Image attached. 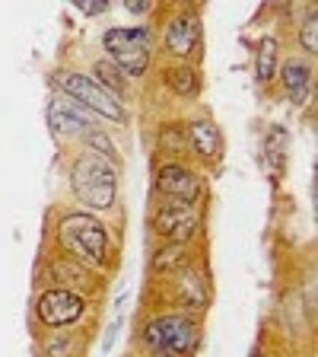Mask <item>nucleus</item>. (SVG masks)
<instances>
[{"instance_id":"1","label":"nucleus","mask_w":318,"mask_h":357,"mask_svg":"<svg viewBox=\"0 0 318 357\" xmlns=\"http://www.w3.org/2000/svg\"><path fill=\"white\" fill-rule=\"evenodd\" d=\"M58 239L80 265L105 268V261H109V230L102 227V220H96L86 211H74V214L61 217Z\"/></svg>"},{"instance_id":"18","label":"nucleus","mask_w":318,"mask_h":357,"mask_svg":"<svg viewBox=\"0 0 318 357\" xmlns=\"http://www.w3.org/2000/svg\"><path fill=\"white\" fill-rule=\"evenodd\" d=\"M264 153H267V166H271V169H280L283 153H287V134H283V128H271V131H267Z\"/></svg>"},{"instance_id":"12","label":"nucleus","mask_w":318,"mask_h":357,"mask_svg":"<svg viewBox=\"0 0 318 357\" xmlns=\"http://www.w3.org/2000/svg\"><path fill=\"white\" fill-rule=\"evenodd\" d=\"M188 141H191L194 153H198L200 160H216L223 150V137H220V131H216V125L214 121H204V119L188 128Z\"/></svg>"},{"instance_id":"19","label":"nucleus","mask_w":318,"mask_h":357,"mask_svg":"<svg viewBox=\"0 0 318 357\" xmlns=\"http://www.w3.org/2000/svg\"><path fill=\"white\" fill-rule=\"evenodd\" d=\"M182 259H185V245L172 243V245H166V249H159V252H156L153 268H156V271H175V268L182 265Z\"/></svg>"},{"instance_id":"13","label":"nucleus","mask_w":318,"mask_h":357,"mask_svg":"<svg viewBox=\"0 0 318 357\" xmlns=\"http://www.w3.org/2000/svg\"><path fill=\"white\" fill-rule=\"evenodd\" d=\"M178 303L191 312L207 306V278L200 275V271H185V278L178 284Z\"/></svg>"},{"instance_id":"11","label":"nucleus","mask_w":318,"mask_h":357,"mask_svg":"<svg viewBox=\"0 0 318 357\" xmlns=\"http://www.w3.org/2000/svg\"><path fill=\"white\" fill-rule=\"evenodd\" d=\"M280 80H283V89H287V96L293 99L296 105H305V102H309V96H312V80H315V74H312V67L305 64L303 58L283 61Z\"/></svg>"},{"instance_id":"21","label":"nucleus","mask_w":318,"mask_h":357,"mask_svg":"<svg viewBox=\"0 0 318 357\" xmlns=\"http://www.w3.org/2000/svg\"><path fill=\"white\" fill-rule=\"evenodd\" d=\"M86 141L93 144L96 150H102V153H99L102 160H109L111 166L118 163V150H115V144L109 141V134H102V131H89V134H86ZM96 150H93V153H96Z\"/></svg>"},{"instance_id":"15","label":"nucleus","mask_w":318,"mask_h":357,"mask_svg":"<svg viewBox=\"0 0 318 357\" xmlns=\"http://www.w3.org/2000/svg\"><path fill=\"white\" fill-rule=\"evenodd\" d=\"M277 52H280V45H277L274 36H264L258 42V67H255V77H258V83H271V80H274Z\"/></svg>"},{"instance_id":"7","label":"nucleus","mask_w":318,"mask_h":357,"mask_svg":"<svg viewBox=\"0 0 318 357\" xmlns=\"http://www.w3.org/2000/svg\"><path fill=\"white\" fill-rule=\"evenodd\" d=\"M153 223L159 230V236L182 245L185 239H191L200 230V211L194 204H185V201H166L163 208L156 211Z\"/></svg>"},{"instance_id":"3","label":"nucleus","mask_w":318,"mask_h":357,"mask_svg":"<svg viewBox=\"0 0 318 357\" xmlns=\"http://www.w3.org/2000/svg\"><path fill=\"white\" fill-rule=\"evenodd\" d=\"M70 188H74V195L86 204V208H99V211L111 208V204H115V195H118V176H115V166L89 150V153H83L74 163Z\"/></svg>"},{"instance_id":"23","label":"nucleus","mask_w":318,"mask_h":357,"mask_svg":"<svg viewBox=\"0 0 318 357\" xmlns=\"http://www.w3.org/2000/svg\"><path fill=\"white\" fill-rule=\"evenodd\" d=\"M70 354H74V338L70 335H51L48 357H70Z\"/></svg>"},{"instance_id":"6","label":"nucleus","mask_w":318,"mask_h":357,"mask_svg":"<svg viewBox=\"0 0 318 357\" xmlns=\"http://www.w3.org/2000/svg\"><path fill=\"white\" fill-rule=\"evenodd\" d=\"M35 312H38V319H42L45 326L64 328V326H74L83 312H86V300H83L77 290L51 287V290H45L42 297H38Z\"/></svg>"},{"instance_id":"20","label":"nucleus","mask_w":318,"mask_h":357,"mask_svg":"<svg viewBox=\"0 0 318 357\" xmlns=\"http://www.w3.org/2000/svg\"><path fill=\"white\" fill-rule=\"evenodd\" d=\"M318 10L312 7L309 13H305V20H303V26H299V42H303V48H305V54H315L318 52Z\"/></svg>"},{"instance_id":"26","label":"nucleus","mask_w":318,"mask_h":357,"mask_svg":"<svg viewBox=\"0 0 318 357\" xmlns=\"http://www.w3.org/2000/svg\"><path fill=\"white\" fill-rule=\"evenodd\" d=\"M125 7L131 10V13H147V10H150V0H127Z\"/></svg>"},{"instance_id":"10","label":"nucleus","mask_w":318,"mask_h":357,"mask_svg":"<svg viewBox=\"0 0 318 357\" xmlns=\"http://www.w3.org/2000/svg\"><path fill=\"white\" fill-rule=\"evenodd\" d=\"M200 42H204V32L194 13L175 16L166 29V52L175 58H200Z\"/></svg>"},{"instance_id":"2","label":"nucleus","mask_w":318,"mask_h":357,"mask_svg":"<svg viewBox=\"0 0 318 357\" xmlns=\"http://www.w3.org/2000/svg\"><path fill=\"white\" fill-rule=\"evenodd\" d=\"M143 342L153 357H191L200 342V326L188 312L156 316L143 326Z\"/></svg>"},{"instance_id":"17","label":"nucleus","mask_w":318,"mask_h":357,"mask_svg":"<svg viewBox=\"0 0 318 357\" xmlns=\"http://www.w3.org/2000/svg\"><path fill=\"white\" fill-rule=\"evenodd\" d=\"M51 271H54V278H58V284H70V287L83 284V287H93V275L86 271V265H80V261H74V259L58 261ZM70 287H67V290H70Z\"/></svg>"},{"instance_id":"8","label":"nucleus","mask_w":318,"mask_h":357,"mask_svg":"<svg viewBox=\"0 0 318 357\" xmlns=\"http://www.w3.org/2000/svg\"><path fill=\"white\" fill-rule=\"evenodd\" d=\"M48 125L54 134H89L96 131V115L77 105L70 96H54L48 102Z\"/></svg>"},{"instance_id":"9","label":"nucleus","mask_w":318,"mask_h":357,"mask_svg":"<svg viewBox=\"0 0 318 357\" xmlns=\"http://www.w3.org/2000/svg\"><path fill=\"white\" fill-rule=\"evenodd\" d=\"M156 188L169 201H185V204H198L200 192H204L200 178L182 163H166L163 169L156 172Z\"/></svg>"},{"instance_id":"24","label":"nucleus","mask_w":318,"mask_h":357,"mask_svg":"<svg viewBox=\"0 0 318 357\" xmlns=\"http://www.w3.org/2000/svg\"><path fill=\"white\" fill-rule=\"evenodd\" d=\"M74 7L80 10V13H86V16H99V13L109 10V3H105V0H77Z\"/></svg>"},{"instance_id":"4","label":"nucleus","mask_w":318,"mask_h":357,"mask_svg":"<svg viewBox=\"0 0 318 357\" xmlns=\"http://www.w3.org/2000/svg\"><path fill=\"white\" fill-rule=\"evenodd\" d=\"M105 52L111 54V64L118 67L125 77H141L150 64V48H153V32L147 26H115L102 36Z\"/></svg>"},{"instance_id":"16","label":"nucleus","mask_w":318,"mask_h":357,"mask_svg":"<svg viewBox=\"0 0 318 357\" xmlns=\"http://www.w3.org/2000/svg\"><path fill=\"white\" fill-rule=\"evenodd\" d=\"M166 83H169V86L175 89L178 96H194V93L200 89L198 74H194V67H188V64L169 67V70H166Z\"/></svg>"},{"instance_id":"22","label":"nucleus","mask_w":318,"mask_h":357,"mask_svg":"<svg viewBox=\"0 0 318 357\" xmlns=\"http://www.w3.org/2000/svg\"><path fill=\"white\" fill-rule=\"evenodd\" d=\"M159 147H163L166 153H178V150L185 147V137H182V128H166V131L159 134Z\"/></svg>"},{"instance_id":"14","label":"nucleus","mask_w":318,"mask_h":357,"mask_svg":"<svg viewBox=\"0 0 318 357\" xmlns=\"http://www.w3.org/2000/svg\"><path fill=\"white\" fill-rule=\"evenodd\" d=\"M93 74H96V83L105 89V93H111L115 99H121L125 96V89H127V80H125V74H121L118 67L111 64L109 58H102V61H96L93 64Z\"/></svg>"},{"instance_id":"25","label":"nucleus","mask_w":318,"mask_h":357,"mask_svg":"<svg viewBox=\"0 0 318 357\" xmlns=\"http://www.w3.org/2000/svg\"><path fill=\"white\" fill-rule=\"evenodd\" d=\"M118 328H121V319L115 316L109 326V332H105V342H102V351H111V344H115V338H118Z\"/></svg>"},{"instance_id":"5","label":"nucleus","mask_w":318,"mask_h":357,"mask_svg":"<svg viewBox=\"0 0 318 357\" xmlns=\"http://www.w3.org/2000/svg\"><path fill=\"white\" fill-rule=\"evenodd\" d=\"M54 86L70 96L77 105H83L86 112L93 115H102V119L111 121H125V109H121V99H115L111 93H105L93 77L86 74H77V70H58L54 74Z\"/></svg>"}]
</instances>
